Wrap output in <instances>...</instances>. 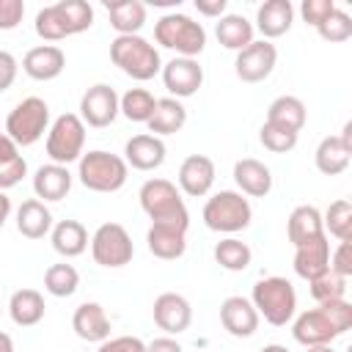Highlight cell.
Returning <instances> with one entry per match:
<instances>
[{"label": "cell", "mask_w": 352, "mask_h": 352, "mask_svg": "<svg viewBox=\"0 0 352 352\" xmlns=\"http://www.w3.org/2000/svg\"><path fill=\"white\" fill-rule=\"evenodd\" d=\"M165 154H168V148H165L162 138L148 135V132L132 135L124 146V162L132 165L135 170H157L165 162Z\"/></svg>", "instance_id": "obj_18"}, {"label": "cell", "mask_w": 352, "mask_h": 352, "mask_svg": "<svg viewBox=\"0 0 352 352\" xmlns=\"http://www.w3.org/2000/svg\"><path fill=\"white\" fill-rule=\"evenodd\" d=\"M146 352H184V349L173 336H160V338L146 344Z\"/></svg>", "instance_id": "obj_50"}, {"label": "cell", "mask_w": 352, "mask_h": 352, "mask_svg": "<svg viewBox=\"0 0 352 352\" xmlns=\"http://www.w3.org/2000/svg\"><path fill=\"white\" fill-rule=\"evenodd\" d=\"M297 138L300 135H294V132H289V129H280V126H272V124H261V129H258V140H261V146L267 148V151H272V154H286V151H292L294 146H297Z\"/></svg>", "instance_id": "obj_42"}, {"label": "cell", "mask_w": 352, "mask_h": 352, "mask_svg": "<svg viewBox=\"0 0 352 352\" xmlns=\"http://www.w3.org/2000/svg\"><path fill=\"white\" fill-rule=\"evenodd\" d=\"M154 41L165 50H173L176 58H195L206 47V30L187 14L170 11L162 14L154 25Z\"/></svg>", "instance_id": "obj_5"}, {"label": "cell", "mask_w": 352, "mask_h": 352, "mask_svg": "<svg viewBox=\"0 0 352 352\" xmlns=\"http://www.w3.org/2000/svg\"><path fill=\"white\" fill-rule=\"evenodd\" d=\"M349 160H352V151L338 140V135H327L319 140L316 151H314V162H316V170L324 173V176H338L349 168Z\"/></svg>", "instance_id": "obj_32"}, {"label": "cell", "mask_w": 352, "mask_h": 352, "mask_svg": "<svg viewBox=\"0 0 352 352\" xmlns=\"http://www.w3.org/2000/svg\"><path fill=\"white\" fill-rule=\"evenodd\" d=\"M96 352H146V344L138 336H116L102 341Z\"/></svg>", "instance_id": "obj_47"}, {"label": "cell", "mask_w": 352, "mask_h": 352, "mask_svg": "<svg viewBox=\"0 0 352 352\" xmlns=\"http://www.w3.org/2000/svg\"><path fill=\"white\" fill-rule=\"evenodd\" d=\"M154 94L146 88H129L124 96H118V113L132 124H146L154 113Z\"/></svg>", "instance_id": "obj_35"}, {"label": "cell", "mask_w": 352, "mask_h": 352, "mask_svg": "<svg viewBox=\"0 0 352 352\" xmlns=\"http://www.w3.org/2000/svg\"><path fill=\"white\" fill-rule=\"evenodd\" d=\"M44 311H47L44 297L36 289H16L11 294V300H8V314H11L14 324H19V327L38 324L44 319Z\"/></svg>", "instance_id": "obj_31"}, {"label": "cell", "mask_w": 352, "mask_h": 352, "mask_svg": "<svg viewBox=\"0 0 352 352\" xmlns=\"http://www.w3.org/2000/svg\"><path fill=\"white\" fill-rule=\"evenodd\" d=\"M85 148V124L80 121L77 113H63L58 116L50 129H47V157L55 165L77 162Z\"/></svg>", "instance_id": "obj_9"}, {"label": "cell", "mask_w": 352, "mask_h": 352, "mask_svg": "<svg viewBox=\"0 0 352 352\" xmlns=\"http://www.w3.org/2000/svg\"><path fill=\"white\" fill-rule=\"evenodd\" d=\"M0 352H14V341H11V336L3 333V330H0Z\"/></svg>", "instance_id": "obj_54"}, {"label": "cell", "mask_w": 352, "mask_h": 352, "mask_svg": "<svg viewBox=\"0 0 352 352\" xmlns=\"http://www.w3.org/2000/svg\"><path fill=\"white\" fill-rule=\"evenodd\" d=\"M8 217H11V198L0 190V231H3V226H6Z\"/></svg>", "instance_id": "obj_52"}, {"label": "cell", "mask_w": 352, "mask_h": 352, "mask_svg": "<svg viewBox=\"0 0 352 352\" xmlns=\"http://www.w3.org/2000/svg\"><path fill=\"white\" fill-rule=\"evenodd\" d=\"M253 22L250 19H245L242 14H223L220 19H217V25H214V36H217V41L226 47V50H234V52H239V50H245L250 41H253Z\"/></svg>", "instance_id": "obj_33"}, {"label": "cell", "mask_w": 352, "mask_h": 352, "mask_svg": "<svg viewBox=\"0 0 352 352\" xmlns=\"http://www.w3.org/2000/svg\"><path fill=\"white\" fill-rule=\"evenodd\" d=\"M52 6H55V11H58V16H60V22H63L69 36L85 33L94 25V8L85 0H58Z\"/></svg>", "instance_id": "obj_34"}, {"label": "cell", "mask_w": 352, "mask_h": 352, "mask_svg": "<svg viewBox=\"0 0 352 352\" xmlns=\"http://www.w3.org/2000/svg\"><path fill=\"white\" fill-rule=\"evenodd\" d=\"M278 63V50L272 41H264V38H253L245 50L236 52V60H234V72L242 82H261L272 74Z\"/></svg>", "instance_id": "obj_12"}, {"label": "cell", "mask_w": 352, "mask_h": 352, "mask_svg": "<svg viewBox=\"0 0 352 352\" xmlns=\"http://www.w3.org/2000/svg\"><path fill=\"white\" fill-rule=\"evenodd\" d=\"M33 28H36L38 38H44V41H63V38H69V33H66V28H63V22H60L55 6H44V8H38Z\"/></svg>", "instance_id": "obj_41"}, {"label": "cell", "mask_w": 352, "mask_h": 352, "mask_svg": "<svg viewBox=\"0 0 352 352\" xmlns=\"http://www.w3.org/2000/svg\"><path fill=\"white\" fill-rule=\"evenodd\" d=\"M184 124H187V107H184L179 99H173V96L157 99L154 113H151V118L146 121L148 135H157V138L176 135V132H182Z\"/></svg>", "instance_id": "obj_27"}, {"label": "cell", "mask_w": 352, "mask_h": 352, "mask_svg": "<svg viewBox=\"0 0 352 352\" xmlns=\"http://www.w3.org/2000/svg\"><path fill=\"white\" fill-rule=\"evenodd\" d=\"M50 129V104L41 96H25L6 118V135L16 146H33Z\"/></svg>", "instance_id": "obj_8"}, {"label": "cell", "mask_w": 352, "mask_h": 352, "mask_svg": "<svg viewBox=\"0 0 352 352\" xmlns=\"http://www.w3.org/2000/svg\"><path fill=\"white\" fill-rule=\"evenodd\" d=\"M338 140L352 151V121H346V124H344V129L338 132Z\"/></svg>", "instance_id": "obj_53"}, {"label": "cell", "mask_w": 352, "mask_h": 352, "mask_svg": "<svg viewBox=\"0 0 352 352\" xmlns=\"http://www.w3.org/2000/svg\"><path fill=\"white\" fill-rule=\"evenodd\" d=\"M154 324L160 330H165L168 336H179L190 327L192 322V305L187 297L176 294V292H162L157 300H154Z\"/></svg>", "instance_id": "obj_14"}, {"label": "cell", "mask_w": 352, "mask_h": 352, "mask_svg": "<svg viewBox=\"0 0 352 352\" xmlns=\"http://www.w3.org/2000/svg\"><path fill=\"white\" fill-rule=\"evenodd\" d=\"M330 272L349 280V275H352V248H349V242H338V248L330 253Z\"/></svg>", "instance_id": "obj_45"}, {"label": "cell", "mask_w": 352, "mask_h": 352, "mask_svg": "<svg viewBox=\"0 0 352 352\" xmlns=\"http://www.w3.org/2000/svg\"><path fill=\"white\" fill-rule=\"evenodd\" d=\"M286 236L294 248L305 245V242H314L319 236H324V226H322V212L311 204H302V206H294L289 220H286Z\"/></svg>", "instance_id": "obj_24"}, {"label": "cell", "mask_w": 352, "mask_h": 352, "mask_svg": "<svg viewBox=\"0 0 352 352\" xmlns=\"http://www.w3.org/2000/svg\"><path fill=\"white\" fill-rule=\"evenodd\" d=\"M162 82L173 99H187L204 85V66L195 58H173L162 63Z\"/></svg>", "instance_id": "obj_13"}, {"label": "cell", "mask_w": 352, "mask_h": 352, "mask_svg": "<svg viewBox=\"0 0 352 352\" xmlns=\"http://www.w3.org/2000/svg\"><path fill=\"white\" fill-rule=\"evenodd\" d=\"M250 258H253V250L248 248V242L236 239V236H226L214 245V261L228 270V272H242L250 267Z\"/></svg>", "instance_id": "obj_36"}, {"label": "cell", "mask_w": 352, "mask_h": 352, "mask_svg": "<svg viewBox=\"0 0 352 352\" xmlns=\"http://www.w3.org/2000/svg\"><path fill=\"white\" fill-rule=\"evenodd\" d=\"M349 327H352V305L346 300H333L302 311L292 324V336L302 346H322L344 336Z\"/></svg>", "instance_id": "obj_1"}, {"label": "cell", "mask_w": 352, "mask_h": 352, "mask_svg": "<svg viewBox=\"0 0 352 352\" xmlns=\"http://www.w3.org/2000/svg\"><path fill=\"white\" fill-rule=\"evenodd\" d=\"M250 302H253L256 314L264 316V322H270L272 327L289 324L294 319V314H297V292H294L292 280H286L280 275L261 278L253 286Z\"/></svg>", "instance_id": "obj_6"}, {"label": "cell", "mask_w": 352, "mask_h": 352, "mask_svg": "<svg viewBox=\"0 0 352 352\" xmlns=\"http://www.w3.org/2000/svg\"><path fill=\"white\" fill-rule=\"evenodd\" d=\"M25 16L22 0H0V30H14Z\"/></svg>", "instance_id": "obj_46"}, {"label": "cell", "mask_w": 352, "mask_h": 352, "mask_svg": "<svg viewBox=\"0 0 352 352\" xmlns=\"http://www.w3.org/2000/svg\"><path fill=\"white\" fill-rule=\"evenodd\" d=\"M195 8L204 16H217L220 19L226 14V8H228V0H195Z\"/></svg>", "instance_id": "obj_49"}, {"label": "cell", "mask_w": 352, "mask_h": 352, "mask_svg": "<svg viewBox=\"0 0 352 352\" xmlns=\"http://www.w3.org/2000/svg\"><path fill=\"white\" fill-rule=\"evenodd\" d=\"M14 157H19V146H16L6 132H0V162L14 160Z\"/></svg>", "instance_id": "obj_51"}, {"label": "cell", "mask_w": 352, "mask_h": 352, "mask_svg": "<svg viewBox=\"0 0 352 352\" xmlns=\"http://www.w3.org/2000/svg\"><path fill=\"white\" fill-rule=\"evenodd\" d=\"M80 121L85 126H94V129H104L116 121L118 116V94L113 85L107 82H96L91 85L82 96H80Z\"/></svg>", "instance_id": "obj_11"}, {"label": "cell", "mask_w": 352, "mask_h": 352, "mask_svg": "<svg viewBox=\"0 0 352 352\" xmlns=\"http://www.w3.org/2000/svg\"><path fill=\"white\" fill-rule=\"evenodd\" d=\"M322 226H324V234L330 231L338 242H349L352 236V204L346 198H338L327 206V212L322 214Z\"/></svg>", "instance_id": "obj_38"}, {"label": "cell", "mask_w": 352, "mask_h": 352, "mask_svg": "<svg viewBox=\"0 0 352 352\" xmlns=\"http://www.w3.org/2000/svg\"><path fill=\"white\" fill-rule=\"evenodd\" d=\"M63 69H66V55L55 44H38V47L28 50L22 58V72L38 82H50V80L60 77Z\"/></svg>", "instance_id": "obj_16"}, {"label": "cell", "mask_w": 352, "mask_h": 352, "mask_svg": "<svg viewBox=\"0 0 352 352\" xmlns=\"http://www.w3.org/2000/svg\"><path fill=\"white\" fill-rule=\"evenodd\" d=\"M126 176L129 165L124 162V157L104 148L82 151V157L77 160V179L91 192H118L126 184Z\"/></svg>", "instance_id": "obj_3"}, {"label": "cell", "mask_w": 352, "mask_h": 352, "mask_svg": "<svg viewBox=\"0 0 352 352\" xmlns=\"http://www.w3.org/2000/svg\"><path fill=\"white\" fill-rule=\"evenodd\" d=\"M204 226L217 234H236L245 231L253 220L250 201L236 190H220L204 204Z\"/></svg>", "instance_id": "obj_7"}, {"label": "cell", "mask_w": 352, "mask_h": 352, "mask_svg": "<svg viewBox=\"0 0 352 352\" xmlns=\"http://www.w3.org/2000/svg\"><path fill=\"white\" fill-rule=\"evenodd\" d=\"M44 289L52 297H72L80 289V272L66 261L50 264L47 272H44Z\"/></svg>", "instance_id": "obj_37"}, {"label": "cell", "mask_w": 352, "mask_h": 352, "mask_svg": "<svg viewBox=\"0 0 352 352\" xmlns=\"http://www.w3.org/2000/svg\"><path fill=\"white\" fill-rule=\"evenodd\" d=\"M333 8H336V3H333V0H302L300 14H302L305 25L319 28V25L327 19V14H330Z\"/></svg>", "instance_id": "obj_44"}, {"label": "cell", "mask_w": 352, "mask_h": 352, "mask_svg": "<svg viewBox=\"0 0 352 352\" xmlns=\"http://www.w3.org/2000/svg\"><path fill=\"white\" fill-rule=\"evenodd\" d=\"M91 256L99 267H107V270H118L129 264L135 256L129 231L121 223H102L91 236Z\"/></svg>", "instance_id": "obj_10"}, {"label": "cell", "mask_w": 352, "mask_h": 352, "mask_svg": "<svg viewBox=\"0 0 352 352\" xmlns=\"http://www.w3.org/2000/svg\"><path fill=\"white\" fill-rule=\"evenodd\" d=\"M25 176H28V162H25V157H22V154H19V157H14V160L0 162V190H3V192H6V190H11V187H16Z\"/></svg>", "instance_id": "obj_43"}, {"label": "cell", "mask_w": 352, "mask_h": 352, "mask_svg": "<svg viewBox=\"0 0 352 352\" xmlns=\"http://www.w3.org/2000/svg\"><path fill=\"white\" fill-rule=\"evenodd\" d=\"M327 270H330V242H327V234L314 239V242H305V245L294 248V272L302 280H314V278H319Z\"/></svg>", "instance_id": "obj_25"}, {"label": "cell", "mask_w": 352, "mask_h": 352, "mask_svg": "<svg viewBox=\"0 0 352 352\" xmlns=\"http://www.w3.org/2000/svg\"><path fill=\"white\" fill-rule=\"evenodd\" d=\"M52 212L47 209L44 201L38 198H28L19 204L16 209V231L25 236V239H44L50 231H52Z\"/></svg>", "instance_id": "obj_26"}, {"label": "cell", "mask_w": 352, "mask_h": 352, "mask_svg": "<svg viewBox=\"0 0 352 352\" xmlns=\"http://www.w3.org/2000/svg\"><path fill=\"white\" fill-rule=\"evenodd\" d=\"M305 352H336L330 344H322V346H305Z\"/></svg>", "instance_id": "obj_56"}, {"label": "cell", "mask_w": 352, "mask_h": 352, "mask_svg": "<svg viewBox=\"0 0 352 352\" xmlns=\"http://www.w3.org/2000/svg\"><path fill=\"white\" fill-rule=\"evenodd\" d=\"M294 22V6L292 0H264L256 11V25L253 30H258L264 36V41L278 38L283 33H289Z\"/></svg>", "instance_id": "obj_20"}, {"label": "cell", "mask_w": 352, "mask_h": 352, "mask_svg": "<svg viewBox=\"0 0 352 352\" xmlns=\"http://www.w3.org/2000/svg\"><path fill=\"white\" fill-rule=\"evenodd\" d=\"M305 118H308V113H305L302 99L289 96V94L272 99V104L267 107V124L280 126V129H289L294 135H300V129L305 126Z\"/></svg>", "instance_id": "obj_29"}, {"label": "cell", "mask_w": 352, "mask_h": 352, "mask_svg": "<svg viewBox=\"0 0 352 352\" xmlns=\"http://www.w3.org/2000/svg\"><path fill=\"white\" fill-rule=\"evenodd\" d=\"M72 330L77 338H82L88 344H102L110 338V319L99 302H82L74 308Z\"/></svg>", "instance_id": "obj_19"}, {"label": "cell", "mask_w": 352, "mask_h": 352, "mask_svg": "<svg viewBox=\"0 0 352 352\" xmlns=\"http://www.w3.org/2000/svg\"><path fill=\"white\" fill-rule=\"evenodd\" d=\"M50 242L55 248V253H60L63 258H74L82 256L88 248V231L80 220H60L52 226L50 231Z\"/></svg>", "instance_id": "obj_28"}, {"label": "cell", "mask_w": 352, "mask_h": 352, "mask_svg": "<svg viewBox=\"0 0 352 352\" xmlns=\"http://www.w3.org/2000/svg\"><path fill=\"white\" fill-rule=\"evenodd\" d=\"M146 242H148L151 256H157L162 261H176L187 250V228L165 226V223H151V228L146 234Z\"/></svg>", "instance_id": "obj_22"}, {"label": "cell", "mask_w": 352, "mask_h": 352, "mask_svg": "<svg viewBox=\"0 0 352 352\" xmlns=\"http://www.w3.org/2000/svg\"><path fill=\"white\" fill-rule=\"evenodd\" d=\"M214 176H217V170H214L212 157H206V154H190L179 165V176H176L179 192H184L190 198H204L212 190Z\"/></svg>", "instance_id": "obj_15"}, {"label": "cell", "mask_w": 352, "mask_h": 352, "mask_svg": "<svg viewBox=\"0 0 352 352\" xmlns=\"http://www.w3.org/2000/svg\"><path fill=\"white\" fill-rule=\"evenodd\" d=\"M258 352H289L286 346H280V344H267V346H261Z\"/></svg>", "instance_id": "obj_55"}, {"label": "cell", "mask_w": 352, "mask_h": 352, "mask_svg": "<svg viewBox=\"0 0 352 352\" xmlns=\"http://www.w3.org/2000/svg\"><path fill=\"white\" fill-rule=\"evenodd\" d=\"M110 60L132 80L146 82L154 74L162 72V58L157 52V47L143 38L140 33L135 36H116L110 41Z\"/></svg>", "instance_id": "obj_2"}, {"label": "cell", "mask_w": 352, "mask_h": 352, "mask_svg": "<svg viewBox=\"0 0 352 352\" xmlns=\"http://www.w3.org/2000/svg\"><path fill=\"white\" fill-rule=\"evenodd\" d=\"M258 314L248 297L231 294L220 302V322L234 338H250L258 330Z\"/></svg>", "instance_id": "obj_17"}, {"label": "cell", "mask_w": 352, "mask_h": 352, "mask_svg": "<svg viewBox=\"0 0 352 352\" xmlns=\"http://www.w3.org/2000/svg\"><path fill=\"white\" fill-rule=\"evenodd\" d=\"M72 190V173L66 165H55L47 162L41 168H36L33 173V192L38 201H63Z\"/></svg>", "instance_id": "obj_23"}, {"label": "cell", "mask_w": 352, "mask_h": 352, "mask_svg": "<svg viewBox=\"0 0 352 352\" xmlns=\"http://www.w3.org/2000/svg\"><path fill=\"white\" fill-rule=\"evenodd\" d=\"M104 6H107L110 28L118 36H135L146 25V6L140 0H116V3H104Z\"/></svg>", "instance_id": "obj_30"}, {"label": "cell", "mask_w": 352, "mask_h": 352, "mask_svg": "<svg viewBox=\"0 0 352 352\" xmlns=\"http://www.w3.org/2000/svg\"><path fill=\"white\" fill-rule=\"evenodd\" d=\"M16 72H19V60L8 50H0V94L14 85Z\"/></svg>", "instance_id": "obj_48"}, {"label": "cell", "mask_w": 352, "mask_h": 352, "mask_svg": "<svg viewBox=\"0 0 352 352\" xmlns=\"http://www.w3.org/2000/svg\"><path fill=\"white\" fill-rule=\"evenodd\" d=\"M311 286V297L316 300V305L322 302H333V300H346V278L336 275V272H322L319 278L308 280Z\"/></svg>", "instance_id": "obj_39"}, {"label": "cell", "mask_w": 352, "mask_h": 352, "mask_svg": "<svg viewBox=\"0 0 352 352\" xmlns=\"http://www.w3.org/2000/svg\"><path fill=\"white\" fill-rule=\"evenodd\" d=\"M138 198H140V209L148 214L151 223L190 228V212H187L184 198H182V192H179V187L173 182L148 179V182H143Z\"/></svg>", "instance_id": "obj_4"}, {"label": "cell", "mask_w": 352, "mask_h": 352, "mask_svg": "<svg viewBox=\"0 0 352 352\" xmlns=\"http://www.w3.org/2000/svg\"><path fill=\"white\" fill-rule=\"evenodd\" d=\"M234 182H236L239 192L250 195V198H264L272 190L270 168L261 160H253V157H242V160L234 162Z\"/></svg>", "instance_id": "obj_21"}, {"label": "cell", "mask_w": 352, "mask_h": 352, "mask_svg": "<svg viewBox=\"0 0 352 352\" xmlns=\"http://www.w3.org/2000/svg\"><path fill=\"white\" fill-rule=\"evenodd\" d=\"M324 41H333V44H338V41H346L349 36H352V16L344 11V8H333L330 14H327V19L319 25V28H314Z\"/></svg>", "instance_id": "obj_40"}]
</instances>
